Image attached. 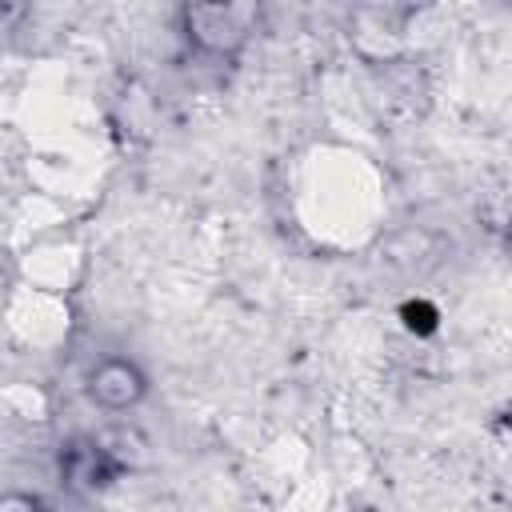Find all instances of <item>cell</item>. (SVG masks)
<instances>
[{
    "mask_svg": "<svg viewBox=\"0 0 512 512\" xmlns=\"http://www.w3.org/2000/svg\"><path fill=\"white\" fill-rule=\"evenodd\" d=\"M184 20H188V36L212 52H220L224 44H236L244 36L236 8H188Z\"/></svg>",
    "mask_w": 512,
    "mask_h": 512,
    "instance_id": "2",
    "label": "cell"
},
{
    "mask_svg": "<svg viewBox=\"0 0 512 512\" xmlns=\"http://www.w3.org/2000/svg\"><path fill=\"white\" fill-rule=\"evenodd\" d=\"M88 392H92V400H100L104 408H128V404L140 400L144 380H140V372H136L132 364H124V360H104V364L92 372Z\"/></svg>",
    "mask_w": 512,
    "mask_h": 512,
    "instance_id": "1",
    "label": "cell"
}]
</instances>
